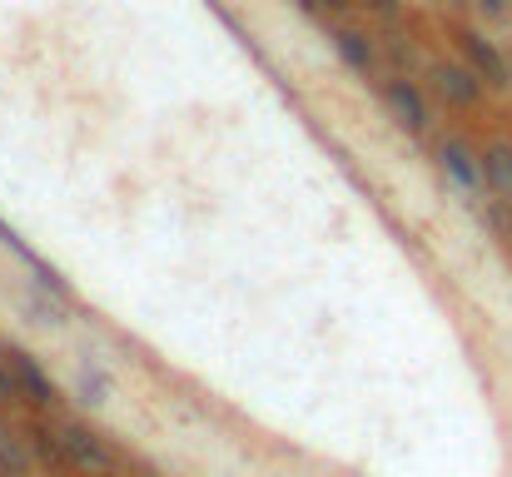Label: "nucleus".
Returning a JSON list of instances; mask_svg holds the SVG:
<instances>
[{
	"label": "nucleus",
	"instance_id": "nucleus-10",
	"mask_svg": "<svg viewBox=\"0 0 512 477\" xmlns=\"http://www.w3.org/2000/svg\"><path fill=\"white\" fill-rule=\"evenodd\" d=\"M0 473H30V443L20 433H5V428H0Z\"/></svg>",
	"mask_w": 512,
	"mask_h": 477
},
{
	"label": "nucleus",
	"instance_id": "nucleus-9",
	"mask_svg": "<svg viewBox=\"0 0 512 477\" xmlns=\"http://www.w3.org/2000/svg\"><path fill=\"white\" fill-rule=\"evenodd\" d=\"M483 174H488V189L512 204V145L508 140H493L483 150Z\"/></svg>",
	"mask_w": 512,
	"mask_h": 477
},
{
	"label": "nucleus",
	"instance_id": "nucleus-15",
	"mask_svg": "<svg viewBox=\"0 0 512 477\" xmlns=\"http://www.w3.org/2000/svg\"><path fill=\"white\" fill-rule=\"evenodd\" d=\"M80 393H85V403H105V378L100 373H80Z\"/></svg>",
	"mask_w": 512,
	"mask_h": 477
},
{
	"label": "nucleus",
	"instance_id": "nucleus-17",
	"mask_svg": "<svg viewBox=\"0 0 512 477\" xmlns=\"http://www.w3.org/2000/svg\"><path fill=\"white\" fill-rule=\"evenodd\" d=\"M438 5H448V10H463V5H473V0H438Z\"/></svg>",
	"mask_w": 512,
	"mask_h": 477
},
{
	"label": "nucleus",
	"instance_id": "nucleus-6",
	"mask_svg": "<svg viewBox=\"0 0 512 477\" xmlns=\"http://www.w3.org/2000/svg\"><path fill=\"white\" fill-rule=\"evenodd\" d=\"M60 443H65L75 473H115V448H110L95 428H85V423H60Z\"/></svg>",
	"mask_w": 512,
	"mask_h": 477
},
{
	"label": "nucleus",
	"instance_id": "nucleus-14",
	"mask_svg": "<svg viewBox=\"0 0 512 477\" xmlns=\"http://www.w3.org/2000/svg\"><path fill=\"white\" fill-rule=\"evenodd\" d=\"M10 403H20V388H15V373H10V363L0 358V408H10Z\"/></svg>",
	"mask_w": 512,
	"mask_h": 477
},
{
	"label": "nucleus",
	"instance_id": "nucleus-18",
	"mask_svg": "<svg viewBox=\"0 0 512 477\" xmlns=\"http://www.w3.org/2000/svg\"><path fill=\"white\" fill-rule=\"evenodd\" d=\"M0 477H15V473H0Z\"/></svg>",
	"mask_w": 512,
	"mask_h": 477
},
{
	"label": "nucleus",
	"instance_id": "nucleus-13",
	"mask_svg": "<svg viewBox=\"0 0 512 477\" xmlns=\"http://www.w3.org/2000/svg\"><path fill=\"white\" fill-rule=\"evenodd\" d=\"M30 314H35V323H60V304H50L40 289V294H30Z\"/></svg>",
	"mask_w": 512,
	"mask_h": 477
},
{
	"label": "nucleus",
	"instance_id": "nucleus-4",
	"mask_svg": "<svg viewBox=\"0 0 512 477\" xmlns=\"http://www.w3.org/2000/svg\"><path fill=\"white\" fill-rule=\"evenodd\" d=\"M334 55H339L343 65L353 70V75H363V80H383V35H373V30H363V25H348V20H334Z\"/></svg>",
	"mask_w": 512,
	"mask_h": 477
},
{
	"label": "nucleus",
	"instance_id": "nucleus-12",
	"mask_svg": "<svg viewBox=\"0 0 512 477\" xmlns=\"http://www.w3.org/2000/svg\"><path fill=\"white\" fill-rule=\"evenodd\" d=\"M373 20H383V25H398L403 20V0H358Z\"/></svg>",
	"mask_w": 512,
	"mask_h": 477
},
{
	"label": "nucleus",
	"instance_id": "nucleus-8",
	"mask_svg": "<svg viewBox=\"0 0 512 477\" xmlns=\"http://www.w3.org/2000/svg\"><path fill=\"white\" fill-rule=\"evenodd\" d=\"M25 443H30V453H35L45 468H55V473H75V468H70V453H65V443H60V428L30 423V428H25Z\"/></svg>",
	"mask_w": 512,
	"mask_h": 477
},
{
	"label": "nucleus",
	"instance_id": "nucleus-7",
	"mask_svg": "<svg viewBox=\"0 0 512 477\" xmlns=\"http://www.w3.org/2000/svg\"><path fill=\"white\" fill-rule=\"evenodd\" d=\"M5 363H10V373H15V388H20V403L25 408H35V413H50L55 403H60V393H55V378L25 353V348H10L5 353Z\"/></svg>",
	"mask_w": 512,
	"mask_h": 477
},
{
	"label": "nucleus",
	"instance_id": "nucleus-3",
	"mask_svg": "<svg viewBox=\"0 0 512 477\" xmlns=\"http://www.w3.org/2000/svg\"><path fill=\"white\" fill-rule=\"evenodd\" d=\"M453 45H458V60L488 80V90H512V60L498 50V40H488L478 25H453Z\"/></svg>",
	"mask_w": 512,
	"mask_h": 477
},
{
	"label": "nucleus",
	"instance_id": "nucleus-5",
	"mask_svg": "<svg viewBox=\"0 0 512 477\" xmlns=\"http://www.w3.org/2000/svg\"><path fill=\"white\" fill-rule=\"evenodd\" d=\"M433 159H438V169H443L448 184H458L463 194H483V184H488V174H483V150H473V145L458 140V135H443V140L433 145Z\"/></svg>",
	"mask_w": 512,
	"mask_h": 477
},
{
	"label": "nucleus",
	"instance_id": "nucleus-1",
	"mask_svg": "<svg viewBox=\"0 0 512 477\" xmlns=\"http://www.w3.org/2000/svg\"><path fill=\"white\" fill-rule=\"evenodd\" d=\"M378 95H383V110L398 120V130H408L413 140H423V135L433 130V95H428V85H418L408 70H383Z\"/></svg>",
	"mask_w": 512,
	"mask_h": 477
},
{
	"label": "nucleus",
	"instance_id": "nucleus-2",
	"mask_svg": "<svg viewBox=\"0 0 512 477\" xmlns=\"http://www.w3.org/2000/svg\"><path fill=\"white\" fill-rule=\"evenodd\" d=\"M423 85H428V95L443 100L448 110H478L483 95H488V80H483L473 65H463V60H433V65L423 70Z\"/></svg>",
	"mask_w": 512,
	"mask_h": 477
},
{
	"label": "nucleus",
	"instance_id": "nucleus-16",
	"mask_svg": "<svg viewBox=\"0 0 512 477\" xmlns=\"http://www.w3.org/2000/svg\"><path fill=\"white\" fill-rule=\"evenodd\" d=\"M508 5L512 0H473V10H483L488 20H503V15H508Z\"/></svg>",
	"mask_w": 512,
	"mask_h": 477
},
{
	"label": "nucleus",
	"instance_id": "nucleus-11",
	"mask_svg": "<svg viewBox=\"0 0 512 477\" xmlns=\"http://www.w3.org/2000/svg\"><path fill=\"white\" fill-rule=\"evenodd\" d=\"M304 10H309V15H319V20H329V25H334V20H343V15H348V10H358V0H304Z\"/></svg>",
	"mask_w": 512,
	"mask_h": 477
}]
</instances>
